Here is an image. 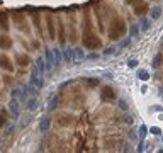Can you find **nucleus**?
<instances>
[{"label":"nucleus","instance_id":"obj_1","mask_svg":"<svg viewBox=\"0 0 163 153\" xmlns=\"http://www.w3.org/2000/svg\"><path fill=\"white\" fill-rule=\"evenodd\" d=\"M162 46H163V41H162ZM153 70H156V72L163 70V48H162V51H160L155 58H153ZM160 80L163 82V77L160 78ZM160 94L163 95V87H162V90H160Z\"/></svg>","mask_w":163,"mask_h":153},{"label":"nucleus","instance_id":"obj_2","mask_svg":"<svg viewBox=\"0 0 163 153\" xmlns=\"http://www.w3.org/2000/svg\"><path fill=\"white\" fill-rule=\"evenodd\" d=\"M9 111H10V114H12L16 119L21 116V100H19L17 97H12V99H10V102H9Z\"/></svg>","mask_w":163,"mask_h":153},{"label":"nucleus","instance_id":"obj_3","mask_svg":"<svg viewBox=\"0 0 163 153\" xmlns=\"http://www.w3.org/2000/svg\"><path fill=\"white\" fill-rule=\"evenodd\" d=\"M44 58H46V70H48V72H51V70L56 66V63H55V55H53V49H49V48L44 49Z\"/></svg>","mask_w":163,"mask_h":153},{"label":"nucleus","instance_id":"obj_4","mask_svg":"<svg viewBox=\"0 0 163 153\" xmlns=\"http://www.w3.org/2000/svg\"><path fill=\"white\" fill-rule=\"evenodd\" d=\"M63 60L68 61V63H77V49L73 48H65L63 49Z\"/></svg>","mask_w":163,"mask_h":153},{"label":"nucleus","instance_id":"obj_5","mask_svg":"<svg viewBox=\"0 0 163 153\" xmlns=\"http://www.w3.org/2000/svg\"><path fill=\"white\" fill-rule=\"evenodd\" d=\"M49 126H51V117H49V116H43V117H41V121H39L41 133H48Z\"/></svg>","mask_w":163,"mask_h":153},{"label":"nucleus","instance_id":"obj_6","mask_svg":"<svg viewBox=\"0 0 163 153\" xmlns=\"http://www.w3.org/2000/svg\"><path fill=\"white\" fill-rule=\"evenodd\" d=\"M26 109L31 111V112L38 109V99H36V95H31L27 100H26Z\"/></svg>","mask_w":163,"mask_h":153},{"label":"nucleus","instance_id":"obj_7","mask_svg":"<svg viewBox=\"0 0 163 153\" xmlns=\"http://www.w3.org/2000/svg\"><path fill=\"white\" fill-rule=\"evenodd\" d=\"M163 5H155V7L150 10V17H151V21H156V19H160V16H162V10Z\"/></svg>","mask_w":163,"mask_h":153},{"label":"nucleus","instance_id":"obj_8","mask_svg":"<svg viewBox=\"0 0 163 153\" xmlns=\"http://www.w3.org/2000/svg\"><path fill=\"white\" fill-rule=\"evenodd\" d=\"M22 90L27 92L29 95H38V94H39V92H38L39 89H38V87H34L31 82H29V83H24V85H22Z\"/></svg>","mask_w":163,"mask_h":153},{"label":"nucleus","instance_id":"obj_9","mask_svg":"<svg viewBox=\"0 0 163 153\" xmlns=\"http://www.w3.org/2000/svg\"><path fill=\"white\" fill-rule=\"evenodd\" d=\"M139 32H141V27H139V24H131V26H129V34H128V36L133 39V38L139 36Z\"/></svg>","mask_w":163,"mask_h":153},{"label":"nucleus","instance_id":"obj_10","mask_svg":"<svg viewBox=\"0 0 163 153\" xmlns=\"http://www.w3.org/2000/svg\"><path fill=\"white\" fill-rule=\"evenodd\" d=\"M29 82L33 83L34 87H38V89H43V85H44V82H43V77H39V75H36V77H31L29 78Z\"/></svg>","mask_w":163,"mask_h":153},{"label":"nucleus","instance_id":"obj_11","mask_svg":"<svg viewBox=\"0 0 163 153\" xmlns=\"http://www.w3.org/2000/svg\"><path fill=\"white\" fill-rule=\"evenodd\" d=\"M53 55H55V63H56V66H58V65L63 61V51L60 48H55L53 49Z\"/></svg>","mask_w":163,"mask_h":153},{"label":"nucleus","instance_id":"obj_12","mask_svg":"<svg viewBox=\"0 0 163 153\" xmlns=\"http://www.w3.org/2000/svg\"><path fill=\"white\" fill-rule=\"evenodd\" d=\"M138 133H139V143H143V141H145V136H146V133H148V128L145 124H139Z\"/></svg>","mask_w":163,"mask_h":153},{"label":"nucleus","instance_id":"obj_13","mask_svg":"<svg viewBox=\"0 0 163 153\" xmlns=\"http://www.w3.org/2000/svg\"><path fill=\"white\" fill-rule=\"evenodd\" d=\"M58 102H60V100H58V97H53V99L49 100L48 111H55V109H56V107H58Z\"/></svg>","mask_w":163,"mask_h":153},{"label":"nucleus","instance_id":"obj_14","mask_svg":"<svg viewBox=\"0 0 163 153\" xmlns=\"http://www.w3.org/2000/svg\"><path fill=\"white\" fill-rule=\"evenodd\" d=\"M138 78H141L143 82H146L148 78H150V73H148L146 70H138Z\"/></svg>","mask_w":163,"mask_h":153},{"label":"nucleus","instance_id":"obj_15","mask_svg":"<svg viewBox=\"0 0 163 153\" xmlns=\"http://www.w3.org/2000/svg\"><path fill=\"white\" fill-rule=\"evenodd\" d=\"M77 49V61H80V60H85L87 58V55H85V51L82 48H75Z\"/></svg>","mask_w":163,"mask_h":153},{"label":"nucleus","instance_id":"obj_16","mask_svg":"<svg viewBox=\"0 0 163 153\" xmlns=\"http://www.w3.org/2000/svg\"><path fill=\"white\" fill-rule=\"evenodd\" d=\"M116 49H117V44H112V46H109V48L104 49V55H114Z\"/></svg>","mask_w":163,"mask_h":153},{"label":"nucleus","instance_id":"obj_17","mask_svg":"<svg viewBox=\"0 0 163 153\" xmlns=\"http://www.w3.org/2000/svg\"><path fill=\"white\" fill-rule=\"evenodd\" d=\"M0 66H4L5 70H12V66L9 65V60H7V58H0Z\"/></svg>","mask_w":163,"mask_h":153},{"label":"nucleus","instance_id":"obj_18","mask_svg":"<svg viewBox=\"0 0 163 153\" xmlns=\"http://www.w3.org/2000/svg\"><path fill=\"white\" fill-rule=\"evenodd\" d=\"M129 43H131V38L128 36L126 39H122V41H119V43H117V48H126V46H128Z\"/></svg>","mask_w":163,"mask_h":153},{"label":"nucleus","instance_id":"obj_19","mask_svg":"<svg viewBox=\"0 0 163 153\" xmlns=\"http://www.w3.org/2000/svg\"><path fill=\"white\" fill-rule=\"evenodd\" d=\"M119 109H121V111H124V112H128V109H129L128 102H126V100H119Z\"/></svg>","mask_w":163,"mask_h":153},{"label":"nucleus","instance_id":"obj_20","mask_svg":"<svg viewBox=\"0 0 163 153\" xmlns=\"http://www.w3.org/2000/svg\"><path fill=\"white\" fill-rule=\"evenodd\" d=\"M100 58V55H97V53H90V55H87V60H99Z\"/></svg>","mask_w":163,"mask_h":153},{"label":"nucleus","instance_id":"obj_21","mask_svg":"<svg viewBox=\"0 0 163 153\" xmlns=\"http://www.w3.org/2000/svg\"><path fill=\"white\" fill-rule=\"evenodd\" d=\"M128 66H129V68H136V66H138V61H136V60H129V61H128Z\"/></svg>","mask_w":163,"mask_h":153},{"label":"nucleus","instance_id":"obj_22","mask_svg":"<svg viewBox=\"0 0 163 153\" xmlns=\"http://www.w3.org/2000/svg\"><path fill=\"white\" fill-rule=\"evenodd\" d=\"M150 133H151V134H160L162 131H160V128H156V126H153V128L150 129Z\"/></svg>","mask_w":163,"mask_h":153},{"label":"nucleus","instance_id":"obj_23","mask_svg":"<svg viewBox=\"0 0 163 153\" xmlns=\"http://www.w3.org/2000/svg\"><path fill=\"white\" fill-rule=\"evenodd\" d=\"M4 124H5V117H4V116H0V126H4Z\"/></svg>","mask_w":163,"mask_h":153}]
</instances>
